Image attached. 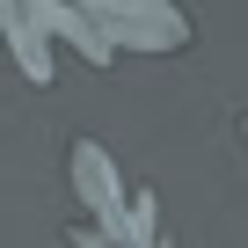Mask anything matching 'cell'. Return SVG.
Returning <instances> with one entry per match:
<instances>
[{"label": "cell", "mask_w": 248, "mask_h": 248, "mask_svg": "<svg viewBox=\"0 0 248 248\" xmlns=\"http://www.w3.org/2000/svg\"><path fill=\"white\" fill-rule=\"evenodd\" d=\"M175 51V44H190V22L175 15V8H109V51Z\"/></svg>", "instance_id": "6da1fadb"}, {"label": "cell", "mask_w": 248, "mask_h": 248, "mask_svg": "<svg viewBox=\"0 0 248 248\" xmlns=\"http://www.w3.org/2000/svg\"><path fill=\"white\" fill-rule=\"evenodd\" d=\"M0 37H8V51L22 59V80H51V51H44V22L37 8H0Z\"/></svg>", "instance_id": "7a4b0ae2"}, {"label": "cell", "mask_w": 248, "mask_h": 248, "mask_svg": "<svg viewBox=\"0 0 248 248\" xmlns=\"http://www.w3.org/2000/svg\"><path fill=\"white\" fill-rule=\"evenodd\" d=\"M73 175H80L88 204H95L102 219H117V226H124V204H117V168H109V154H102V146H80V154H73Z\"/></svg>", "instance_id": "3957f363"}]
</instances>
